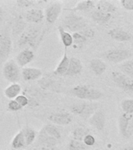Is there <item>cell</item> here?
Listing matches in <instances>:
<instances>
[{
    "instance_id": "1",
    "label": "cell",
    "mask_w": 133,
    "mask_h": 150,
    "mask_svg": "<svg viewBox=\"0 0 133 150\" xmlns=\"http://www.w3.org/2000/svg\"><path fill=\"white\" fill-rule=\"evenodd\" d=\"M43 38L41 30L38 27H30L25 29L18 38L17 45L20 48L30 47L36 49Z\"/></svg>"
},
{
    "instance_id": "2",
    "label": "cell",
    "mask_w": 133,
    "mask_h": 150,
    "mask_svg": "<svg viewBox=\"0 0 133 150\" xmlns=\"http://www.w3.org/2000/svg\"><path fill=\"white\" fill-rule=\"evenodd\" d=\"M61 26L65 30L72 31V33L80 32L87 28V23L84 17L72 12L65 16L62 21V24Z\"/></svg>"
},
{
    "instance_id": "3",
    "label": "cell",
    "mask_w": 133,
    "mask_h": 150,
    "mask_svg": "<svg viewBox=\"0 0 133 150\" xmlns=\"http://www.w3.org/2000/svg\"><path fill=\"white\" fill-rule=\"evenodd\" d=\"M2 74L7 81L10 83H18L21 77L20 67L15 60H9L6 62L2 68Z\"/></svg>"
},
{
    "instance_id": "4",
    "label": "cell",
    "mask_w": 133,
    "mask_h": 150,
    "mask_svg": "<svg viewBox=\"0 0 133 150\" xmlns=\"http://www.w3.org/2000/svg\"><path fill=\"white\" fill-rule=\"evenodd\" d=\"M103 58L111 63H121L128 60L132 56L131 52L125 49H111L103 53Z\"/></svg>"
},
{
    "instance_id": "5",
    "label": "cell",
    "mask_w": 133,
    "mask_h": 150,
    "mask_svg": "<svg viewBox=\"0 0 133 150\" xmlns=\"http://www.w3.org/2000/svg\"><path fill=\"white\" fill-rule=\"evenodd\" d=\"M70 110L73 114L89 119L97 110V105L94 103H75L70 106Z\"/></svg>"
},
{
    "instance_id": "6",
    "label": "cell",
    "mask_w": 133,
    "mask_h": 150,
    "mask_svg": "<svg viewBox=\"0 0 133 150\" xmlns=\"http://www.w3.org/2000/svg\"><path fill=\"white\" fill-rule=\"evenodd\" d=\"M12 51L11 36L7 30L0 32V65L7 62Z\"/></svg>"
},
{
    "instance_id": "7",
    "label": "cell",
    "mask_w": 133,
    "mask_h": 150,
    "mask_svg": "<svg viewBox=\"0 0 133 150\" xmlns=\"http://www.w3.org/2000/svg\"><path fill=\"white\" fill-rule=\"evenodd\" d=\"M111 77L114 84L119 88L128 92H133V78L120 71H113L111 73Z\"/></svg>"
},
{
    "instance_id": "8",
    "label": "cell",
    "mask_w": 133,
    "mask_h": 150,
    "mask_svg": "<svg viewBox=\"0 0 133 150\" xmlns=\"http://www.w3.org/2000/svg\"><path fill=\"white\" fill-rule=\"evenodd\" d=\"M62 11V5L61 2H54L49 4L44 12V18L46 20L47 23L50 24L55 23V21L60 16Z\"/></svg>"
},
{
    "instance_id": "9",
    "label": "cell",
    "mask_w": 133,
    "mask_h": 150,
    "mask_svg": "<svg viewBox=\"0 0 133 150\" xmlns=\"http://www.w3.org/2000/svg\"><path fill=\"white\" fill-rule=\"evenodd\" d=\"M48 120L55 125L65 126L71 124L72 121V116L68 112H55L49 115Z\"/></svg>"
},
{
    "instance_id": "10",
    "label": "cell",
    "mask_w": 133,
    "mask_h": 150,
    "mask_svg": "<svg viewBox=\"0 0 133 150\" xmlns=\"http://www.w3.org/2000/svg\"><path fill=\"white\" fill-rule=\"evenodd\" d=\"M34 59V53L30 48L22 49L16 57V62L20 67H26Z\"/></svg>"
},
{
    "instance_id": "11",
    "label": "cell",
    "mask_w": 133,
    "mask_h": 150,
    "mask_svg": "<svg viewBox=\"0 0 133 150\" xmlns=\"http://www.w3.org/2000/svg\"><path fill=\"white\" fill-rule=\"evenodd\" d=\"M89 123L91 126L93 127L98 131H103L105 127L106 124V117L104 111L97 110L90 118Z\"/></svg>"
},
{
    "instance_id": "12",
    "label": "cell",
    "mask_w": 133,
    "mask_h": 150,
    "mask_svg": "<svg viewBox=\"0 0 133 150\" xmlns=\"http://www.w3.org/2000/svg\"><path fill=\"white\" fill-rule=\"evenodd\" d=\"M21 76L27 82L39 80L43 76V72L39 68L26 67L21 70Z\"/></svg>"
},
{
    "instance_id": "13",
    "label": "cell",
    "mask_w": 133,
    "mask_h": 150,
    "mask_svg": "<svg viewBox=\"0 0 133 150\" xmlns=\"http://www.w3.org/2000/svg\"><path fill=\"white\" fill-rule=\"evenodd\" d=\"M44 19V13L41 9L37 8H32L26 12L24 20L26 22L30 23H41Z\"/></svg>"
},
{
    "instance_id": "14",
    "label": "cell",
    "mask_w": 133,
    "mask_h": 150,
    "mask_svg": "<svg viewBox=\"0 0 133 150\" xmlns=\"http://www.w3.org/2000/svg\"><path fill=\"white\" fill-rule=\"evenodd\" d=\"M37 144L39 147L55 148L58 141L53 137L48 135L45 131L41 129L37 137Z\"/></svg>"
},
{
    "instance_id": "15",
    "label": "cell",
    "mask_w": 133,
    "mask_h": 150,
    "mask_svg": "<svg viewBox=\"0 0 133 150\" xmlns=\"http://www.w3.org/2000/svg\"><path fill=\"white\" fill-rule=\"evenodd\" d=\"M92 87L86 84H79L77 86L73 87L70 90L71 95L82 100H89V96Z\"/></svg>"
},
{
    "instance_id": "16",
    "label": "cell",
    "mask_w": 133,
    "mask_h": 150,
    "mask_svg": "<svg viewBox=\"0 0 133 150\" xmlns=\"http://www.w3.org/2000/svg\"><path fill=\"white\" fill-rule=\"evenodd\" d=\"M107 34L112 39L119 42H128L132 39V35L128 31H126L125 30L120 28L111 29Z\"/></svg>"
},
{
    "instance_id": "17",
    "label": "cell",
    "mask_w": 133,
    "mask_h": 150,
    "mask_svg": "<svg viewBox=\"0 0 133 150\" xmlns=\"http://www.w3.org/2000/svg\"><path fill=\"white\" fill-rule=\"evenodd\" d=\"M69 62L70 58L68 56L66 51H65L62 58L61 59L60 62L56 67L55 70H54V74L58 76H63L66 74L69 66Z\"/></svg>"
},
{
    "instance_id": "18",
    "label": "cell",
    "mask_w": 133,
    "mask_h": 150,
    "mask_svg": "<svg viewBox=\"0 0 133 150\" xmlns=\"http://www.w3.org/2000/svg\"><path fill=\"white\" fill-rule=\"evenodd\" d=\"M97 2L92 0H86V1H81L77 3L74 7H72L69 10L72 13L76 12H89L91 11L96 7Z\"/></svg>"
},
{
    "instance_id": "19",
    "label": "cell",
    "mask_w": 133,
    "mask_h": 150,
    "mask_svg": "<svg viewBox=\"0 0 133 150\" xmlns=\"http://www.w3.org/2000/svg\"><path fill=\"white\" fill-rule=\"evenodd\" d=\"M22 91L21 85L19 83H12L4 90V96L9 100L15 99L20 95Z\"/></svg>"
},
{
    "instance_id": "20",
    "label": "cell",
    "mask_w": 133,
    "mask_h": 150,
    "mask_svg": "<svg viewBox=\"0 0 133 150\" xmlns=\"http://www.w3.org/2000/svg\"><path fill=\"white\" fill-rule=\"evenodd\" d=\"M83 64H82L80 59L76 57L70 58L69 66V69L66 73V76H76L79 74L83 70Z\"/></svg>"
},
{
    "instance_id": "21",
    "label": "cell",
    "mask_w": 133,
    "mask_h": 150,
    "mask_svg": "<svg viewBox=\"0 0 133 150\" xmlns=\"http://www.w3.org/2000/svg\"><path fill=\"white\" fill-rule=\"evenodd\" d=\"M90 67L94 74L97 76L102 75L107 69V64L100 59H93L90 62Z\"/></svg>"
},
{
    "instance_id": "22",
    "label": "cell",
    "mask_w": 133,
    "mask_h": 150,
    "mask_svg": "<svg viewBox=\"0 0 133 150\" xmlns=\"http://www.w3.org/2000/svg\"><path fill=\"white\" fill-rule=\"evenodd\" d=\"M133 115V114H132ZM132 115L126 114V113H122L120 116L118 120V128L120 134L123 136L124 138L127 137V131H128V125H129V122L132 118Z\"/></svg>"
},
{
    "instance_id": "23",
    "label": "cell",
    "mask_w": 133,
    "mask_h": 150,
    "mask_svg": "<svg viewBox=\"0 0 133 150\" xmlns=\"http://www.w3.org/2000/svg\"><path fill=\"white\" fill-rule=\"evenodd\" d=\"M112 14L106 13L104 12L99 11V10H95L91 13V18L94 22H96L98 24H105L111 19Z\"/></svg>"
},
{
    "instance_id": "24",
    "label": "cell",
    "mask_w": 133,
    "mask_h": 150,
    "mask_svg": "<svg viewBox=\"0 0 133 150\" xmlns=\"http://www.w3.org/2000/svg\"><path fill=\"white\" fill-rule=\"evenodd\" d=\"M58 34L60 39L62 42L63 45L65 46V49H67L69 47L72 46L73 45V38H72V34L65 30L62 26H59L58 28Z\"/></svg>"
},
{
    "instance_id": "25",
    "label": "cell",
    "mask_w": 133,
    "mask_h": 150,
    "mask_svg": "<svg viewBox=\"0 0 133 150\" xmlns=\"http://www.w3.org/2000/svg\"><path fill=\"white\" fill-rule=\"evenodd\" d=\"M97 10L104 12L106 13L112 14L117 11V7L112 2L106 0H100L96 4Z\"/></svg>"
},
{
    "instance_id": "26",
    "label": "cell",
    "mask_w": 133,
    "mask_h": 150,
    "mask_svg": "<svg viewBox=\"0 0 133 150\" xmlns=\"http://www.w3.org/2000/svg\"><path fill=\"white\" fill-rule=\"evenodd\" d=\"M26 28V21L24 18H23L21 16H18L14 21L13 24L12 26V32L14 36L20 35L25 30Z\"/></svg>"
},
{
    "instance_id": "27",
    "label": "cell",
    "mask_w": 133,
    "mask_h": 150,
    "mask_svg": "<svg viewBox=\"0 0 133 150\" xmlns=\"http://www.w3.org/2000/svg\"><path fill=\"white\" fill-rule=\"evenodd\" d=\"M11 146L13 150H21L27 146L23 131H19L18 133L14 136L11 142Z\"/></svg>"
},
{
    "instance_id": "28",
    "label": "cell",
    "mask_w": 133,
    "mask_h": 150,
    "mask_svg": "<svg viewBox=\"0 0 133 150\" xmlns=\"http://www.w3.org/2000/svg\"><path fill=\"white\" fill-rule=\"evenodd\" d=\"M22 131H23V135H24V138H25L27 146L32 145L33 143L34 142V141L37 139V131L29 126H26L25 127H23Z\"/></svg>"
},
{
    "instance_id": "29",
    "label": "cell",
    "mask_w": 133,
    "mask_h": 150,
    "mask_svg": "<svg viewBox=\"0 0 133 150\" xmlns=\"http://www.w3.org/2000/svg\"><path fill=\"white\" fill-rule=\"evenodd\" d=\"M43 130L46 132L48 135L53 137L58 141H59L62 138V134H61L60 130L58 129V127L56 125L53 124H48L44 125L43 127Z\"/></svg>"
},
{
    "instance_id": "30",
    "label": "cell",
    "mask_w": 133,
    "mask_h": 150,
    "mask_svg": "<svg viewBox=\"0 0 133 150\" xmlns=\"http://www.w3.org/2000/svg\"><path fill=\"white\" fill-rule=\"evenodd\" d=\"M118 68L124 74L133 78V59H128L123 63H120Z\"/></svg>"
},
{
    "instance_id": "31",
    "label": "cell",
    "mask_w": 133,
    "mask_h": 150,
    "mask_svg": "<svg viewBox=\"0 0 133 150\" xmlns=\"http://www.w3.org/2000/svg\"><path fill=\"white\" fill-rule=\"evenodd\" d=\"M90 134V131L88 128L84 127H78L72 131V139L78 141H82L84 138V137Z\"/></svg>"
},
{
    "instance_id": "32",
    "label": "cell",
    "mask_w": 133,
    "mask_h": 150,
    "mask_svg": "<svg viewBox=\"0 0 133 150\" xmlns=\"http://www.w3.org/2000/svg\"><path fill=\"white\" fill-rule=\"evenodd\" d=\"M72 38H73V45H72L74 46V48H77V49L82 48L87 41V38L84 37L80 32L72 33Z\"/></svg>"
},
{
    "instance_id": "33",
    "label": "cell",
    "mask_w": 133,
    "mask_h": 150,
    "mask_svg": "<svg viewBox=\"0 0 133 150\" xmlns=\"http://www.w3.org/2000/svg\"><path fill=\"white\" fill-rule=\"evenodd\" d=\"M121 109L124 113L126 114H133V99L132 98H125L122 100L121 103Z\"/></svg>"
},
{
    "instance_id": "34",
    "label": "cell",
    "mask_w": 133,
    "mask_h": 150,
    "mask_svg": "<svg viewBox=\"0 0 133 150\" xmlns=\"http://www.w3.org/2000/svg\"><path fill=\"white\" fill-rule=\"evenodd\" d=\"M87 148L88 147L82 141L75 140V139H72L68 145L69 150H86Z\"/></svg>"
},
{
    "instance_id": "35",
    "label": "cell",
    "mask_w": 133,
    "mask_h": 150,
    "mask_svg": "<svg viewBox=\"0 0 133 150\" xmlns=\"http://www.w3.org/2000/svg\"><path fill=\"white\" fill-rule=\"evenodd\" d=\"M37 2L34 0H17L16 2V5L20 8H29V7L34 6L35 4H37Z\"/></svg>"
},
{
    "instance_id": "36",
    "label": "cell",
    "mask_w": 133,
    "mask_h": 150,
    "mask_svg": "<svg viewBox=\"0 0 133 150\" xmlns=\"http://www.w3.org/2000/svg\"><path fill=\"white\" fill-rule=\"evenodd\" d=\"M83 142L87 147H91V146H93V145H95L96 138L93 135V134H88L87 135H86L84 137V138L83 139Z\"/></svg>"
},
{
    "instance_id": "37",
    "label": "cell",
    "mask_w": 133,
    "mask_h": 150,
    "mask_svg": "<svg viewBox=\"0 0 133 150\" xmlns=\"http://www.w3.org/2000/svg\"><path fill=\"white\" fill-rule=\"evenodd\" d=\"M7 106H8V110L9 111H11V112H17V111H20L21 109H23L15 99L9 100Z\"/></svg>"
},
{
    "instance_id": "38",
    "label": "cell",
    "mask_w": 133,
    "mask_h": 150,
    "mask_svg": "<svg viewBox=\"0 0 133 150\" xmlns=\"http://www.w3.org/2000/svg\"><path fill=\"white\" fill-rule=\"evenodd\" d=\"M15 100L19 103V105L22 108L27 106L29 104V98L25 95H20L18 97L15 98Z\"/></svg>"
},
{
    "instance_id": "39",
    "label": "cell",
    "mask_w": 133,
    "mask_h": 150,
    "mask_svg": "<svg viewBox=\"0 0 133 150\" xmlns=\"http://www.w3.org/2000/svg\"><path fill=\"white\" fill-rule=\"evenodd\" d=\"M82 35H83L84 37H86L87 39L88 38H93L94 36H95V31L93 30V29L90 28H86L85 29H83V30L80 31Z\"/></svg>"
},
{
    "instance_id": "40",
    "label": "cell",
    "mask_w": 133,
    "mask_h": 150,
    "mask_svg": "<svg viewBox=\"0 0 133 150\" xmlns=\"http://www.w3.org/2000/svg\"><path fill=\"white\" fill-rule=\"evenodd\" d=\"M121 6L128 11H133V0H121Z\"/></svg>"
},
{
    "instance_id": "41",
    "label": "cell",
    "mask_w": 133,
    "mask_h": 150,
    "mask_svg": "<svg viewBox=\"0 0 133 150\" xmlns=\"http://www.w3.org/2000/svg\"><path fill=\"white\" fill-rule=\"evenodd\" d=\"M133 135V115L132 116V118L129 122V125H128V131H127V137L126 138H129L131 136Z\"/></svg>"
},
{
    "instance_id": "42",
    "label": "cell",
    "mask_w": 133,
    "mask_h": 150,
    "mask_svg": "<svg viewBox=\"0 0 133 150\" xmlns=\"http://www.w3.org/2000/svg\"><path fill=\"white\" fill-rule=\"evenodd\" d=\"M3 18H4V11L1 6H0V23L3 21Z\"/></svg>"
},
{
    "instance_id": "43",
    "label": "cell",
    "mask_w": 133,
    "mask_h": 150,
    "mask_svg": "<svg viewBox=\"0 0 133 150\" xmlns=\"http://www.w3.org/2000/svg\"><path fill=\"white\" fill-rule=\"evenodd\" d=\"M121 150H133L132 146H125V147L122 148Z\"/></svg>"
},
{
    "instance_id": "44",
    "label": "cell",
    "mask_w": 133,
    "mask_h": 150,
    "mask_svg": "<svg viewBox=\"0 0 133 150\" xmlns=\"http://www.w3.org/2000/svg\"><path fill=\"white\" fill-rule=\"evenodd\" d=\"M32 150H43V149H42L41 147H39V146H38V147L34 148V149H33Z\"/></svg>"
},
{
    "instance_id": "45",
    "label": "cell",
    "mask_w": 133,
    "mask_h": 150,
    "mask_svg": "<svg viewBox=\"0 0 133 150\" xmlns=\"http://www.w3.org/2000/svg\"><path fill=\"white\" fill-rule=\"evenodd\" d=\"M96 150H99V149H96Z\"/></svg>"
},
{
    "instance_id": "46",
    "label": "cell",
    "mask_w": 133,
    "mask_h": 150,
    "mask_svg": "<svg viewBox=\"0 0 133 150\" xmlns=\"http://www.w3.org/2000/svg\"><path fill=\"white\" fill-rule=\"evenodd\" d=\"M132 47H133V44H132Z\"/></svg>"
},
{
    "instance_id": "47",
    "label": "cell",
    "mask_w": 133,
    "mask_h": 150,
    "mask_svg": "<svg viewBox=\"0 0 133 150\" xmlns=\"http://www.w3.org/2000/svg\"><path fill=\"white\" fill-rule=\"evenodd\" d=\"M21 150H23V149H21Z\"/></svg>"
}]
</instances>
